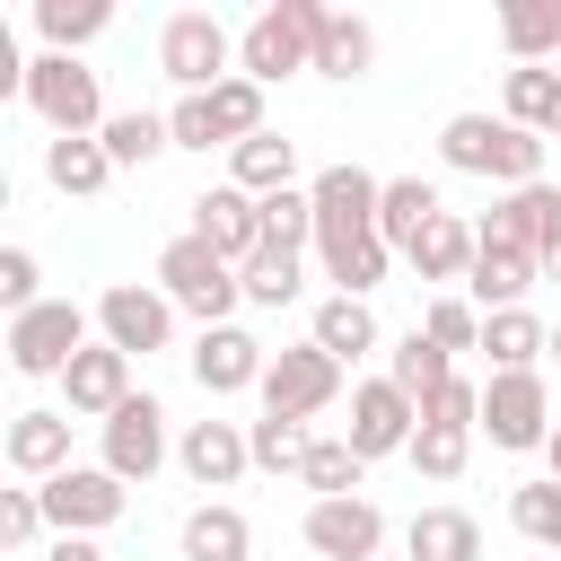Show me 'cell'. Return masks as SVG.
I'll return each instance as SVG.
<instances>
[{
    "instance_id": "cell-25",
    "label": "cell",
    "mask_w": 561,
    "mask_h": 561,
    "mask_svg": "<svg viewBox=\"0 0 561 561\" xmlns=\"http://www.w3.org/2000/svg\"><path fill=\"white\" fill-rule=\"evenodd\" d=\"M316 70L324 79H368L377 70V26L368 18H351V9H324V35H316Z\"/></svg>"
},
{
    "instance_id": "cell-18",
    "label": "cell",
    "mask_w": 561,
    "mask_h": 561,
    "mask_svg": "<svg viewBox=\"0 0 561 561\" xmlns=\"http://www.w3.org/2000/svg\"><path fill=\"white\" fill-rule=\"evenodd\" d=\"M175 465H184V482H193V491H228V482L254 465V447H245V421H184V438H175Z\"/></svg>"
},
{
    "instance_id": "cell-26",
    "label": "cell",
    "mask_w": 561,
    "mask_h": 561,
    "mask_svg": "<svg viewBox=\"0 0 561 561\" xmlns=\"http://www.w3.org/2000/svg\"><path fill=\"white\" fill-rule=\"evenodd\" d=\"M438 210H447V202H438V184H430V175H386V193H377V237L403 254Z\"/></svg>"
},
{
    "instance_id": "cell-36",
    "label": "cell",
    "mask_w": 561,
    "mask_h": 561,
    "mask_svg": "<svg viewBox=\"0 0 561 561\" xmlns=\"http://www.w3.org/2000/svg\"><path fill=\"white\" fill-rule=\"evenodd\" d=\"M508 526L561 561V482H552V473H543V482H517V491H508Z\"/></svg>"
},
{
    "instance_id": "cell-21",
    "label": "cell",
    "mask_w": 561,
    "mask_h": 561,
    "mask_svg": "<svg viewBox=\"0 0 561 561\" xmlns=\"http://www.w3.org/2000/svg\"><path fill=\"white\" fill-rule=\"evenodd\" d=\"M535 280H543V263H535V254H517V245H473L465 289H473V307H482V316L526 307V289H535Z\"/></svg>"
},
{
    "instance_id": "cell-38",
    "label": "cell",
    "mask_w": 561,
    "mask_h": 561,
    "mask_svg": "<svg viewBox=\"0 0 561 561\" xmlns=\"http://www.w3.org/2000/svg\"><path fill=\"white\" fill-rule=\"evenodd\" d=\"M245 447H254V465L263 473H298L307 465V421H280V412H263V421H245Z\"/></svg>"
},
{
    "instance_id": "cell-20",
    "label": "cell",
    "mask_w": 561,
    "mask_h": 561,
    "mask_svg": "<svg viewBox=\"0 0 561 561\" xmlns=\"http://www.w3.org/2000/svg\"><path fill=\"white\" fill-rule=\"evenodd\" d=\"M473 245H482V237H473L456 210H438V219L403 245V263H412V280H430V289L447 298V280H465V272H473Z\"/></svg>"
},
{
    "instance_id": "cell-32",
    "label": "cell",
    "mask_w": 561,
    "mask_h": 561,
    "mask_svg": "<svg viewBox=\"0 0 561 561\" xmlns=\"http://www.w3.org/2000/svg\"><path fill=\"white\" fill-rule=\"evenodd\" d=\"M500 44H508V61L561 53V0H508L500 9Z\"/></svg>"
},
{
    "instance_id": "cell-1",
    "label": "cell",
    "mask_w": 561,
    "mask_h": 561,
    "mask_svg": "<svg viewBox=\"0 0 561 561\" xmlns=\"http://www.w3.org/2000/svg\"><path fill=\"white\" fill-rule=\"evenodd\" d=\"M438 167L482 175L500 193H526V184H543V131H517L508 114H447L438 123Z\"/></svg>"
},
{
    "instance_id": "cell-47",
    "label": "cell",
    "mask_w": 561,
    "mask_h": 561,
    "mask_svg": "<svg viewBox=\"0 0 561 561\" xmlns=\"http://www.w3.org/2000/svg\"><path fill=\"white\" fill-rule=\"evenodd\" d=\"M535 263L543 280H561V184H535Z\"/></svg>"
},
{
    "instance_id": "cell-44",
    "label": "cell",
    "mask_w": 561,
    "mask_h": 561,
    "mask_svg": "<svg viewBox=\"0 0 561 561\" xmlns=\"http://www.w3.org/2000/svg\"><path fill=\"white\" fill-rule=\"evenodd\" d=\"M0 307H9V316L44 307V272H35V254H26V245H0Z\"/></svg>"
},
{
    "instance_id": "cell-5",
    "label": "cell",
    "mask_w": 561,
    "mask_h": 561,
    "mask_svg": "<svg viewBox=\"0 0 561 561\" xmlns=\"http://www.w3.org/2000/svg\"><path fill=\"white\" fill-rule=\"evenodd\" d=\"M158 70L175 79V96H210L219 79H237V35L219 26V9H175L158 26Z\"/></svg>"
},
{
    "instance_id": "cell-10",
    "label": "cell",
    "mask_w": 561,
    "mask_h": 561,
    "mask_svg": "<svg viewBox=\"0 0 561 561\" xmlns=\"http://www.w3.org/2000/svg\"><path fill=\"white\" fill-rule=\"evenodd\" d=\"M35 491H44L53 535H105V526H123V508H131V482H114L105 465H70V473H53V482H35Z\"/></svg>"
},
{
    "instance_id": "cell-15",
    "label": "cell",
    "mask_w": 561,
    "mask_h": 561,
    "mask_svg": "<svg viewBox=\"0 0 561 561\" xmlns=\"http://www.w3.org/2000/svg\"><path fill=\"white\" fill-rule=\"evenodd\" d=\"M263 368H272V351H263L245 324L193 333V386H202V394H263Z\"/></svg>"
},
{
    "instance_id": "cell-3",
    "label": "cell",
    "mask_w": 561,
    "mask_h": 561,
    "mask_svg": "<svg viewBox=\"0 0 561 561\" xmlns=\"http://www.w3.org/2000/svg\"><path fill=\"white\" fill-rule=\"evenodd\" d=\"M158 289H167V298H175V316H193L202 333H210V324H237V307H245L237 263H228V254H210L193 228L158 245Z\"/></svg>"
},
{
    "instance_id": "cell-35",
    "label": "cell",
    "mask_w": 561,
    "mask_h": 561,
    "mask_svg": "<svg viewBox=\"0 0 561 561\" xmlns=\"http://www.w3.org/2000/svg\"><path fill=\"white\" fill-rule=\"evenodd\" d=\"M359 473H368V456H359L351 438H316V447H307V465H298V482H307L316 500H351V491H359Z\"/></svg>"
},
{
    "instance_id": "cell-31",
    "label": "cell",
    "mask_w": 561,
    "mask_h": 561,
    "mask_svg": "<svg viewBox=\"0 0 561 561\" xmlns=\"http://www.w3.org/2000/svg\"><path fill=\"white\" fill-rule=\"evenodd\" d=\"M386 377H394V386L421 403L430 386H447V377H456V359H447V351H438V342L412 324V333H394V342H386Z\"/></svg>"
},
{
    "instance_id": "cell-12",
    "label": "cell",
    "mask_w": 561,
    "mask_h": 561,
    "mask_svg": "<svg viewBox=\"0 0 561 561\" xmlns=\"http://www.w3.org/2000/svg\"><path fill=\"white\" fill-rule=\"evenodd\" d=\"M307 552L316 561H386V508L368 500V491H351V500H307Z\"/></svg>"
},
{
    "instance_id": "cell-9",
    "label": "cell",
    "mask_w": 561,
    "mask_h": 561,
    "mask_svg": "<svg viewBox=\"0 0 561 561\" xmlns=\"http://www.w3.org/2000/svg\"><path fill=\"white\" fill-rule=\"evenodd\" d=\"M482 430H491V447H508V456L543 447V438H552V394H543V368H500V377L482 386Z\"/></svg>"
},
{
    "instance_id": "cell-41",
    "label": "cell",
    "mask_w": 561,
    "mask_h": 561,
    "mask_svg": "<svg viewBox=\"0 0 561 561\" xmlns=\"http://www.w3.org/2000/svg\"><path fill=\"white\" fill-rule=\"evenodd\" d=\"M421 333H430L447 359H456V351H482V307H473V298H430V307H421Z\"/></svg>"
},
{
    "instance_id": "cell-7",
    "label": "cell",
    "mask_w": 561,
    "mask_h": 561,
    "mask_svg": "<svg viewBox=\"0 0 561 561\" xmlns=\"http://www.w3.org/2000/svg\"><path fill=\"white\" fill-rule=\"evenodd\" d=\"M96 342H114L123 359H149L175 342V298L149 280H105L96 289Z\"/></svg>"
},
{
    "instance_id": "cell-11",
    "label": "cell",
    "mask_w": 561,
    "mask_h": 561,
    "mask_svg": "<svg viewBox=\"0 0 561 561\" xmlns=\"http://www.w3.org/2000/svg\"><path fill=\"white\" fill-rule=\"evenodd\" d=\"M412 430H421V403L394 386V377H359L351 386V421H342V438L377 465V456H412Z\"/></svg>"
},
{
    "instance_id": "cell-16",
    "label": "cell",
    "mask_w": 561,
    "mask_h": 561,
    "mask_svg": "<svg viewBox=\"0 0 561 561\" xmlns=\"http://www.w3.org/2000/svg\"><path fill=\"white\" fill-rule=\"evenodd\" d=\"M123 403H131V359H123L114 342H88V351H79V359L61 368V412H70V421H96V430H105V421H114Z\"/></svg>"
},
{
    "instance_id": "cell-42",
    "label": "cell",
    "mask_w": 561,
    "mask_h": 561,
    "mask_svg": "<svg viewBox=\"0 0 561 561\" xmlns=\"http://www.w3.org/2000/svg\"><path fill=\"white\" fill-rule=\"evenodd\" d=\"M473 465V430H412V473H430V482H456Z\"/></svg>"
},
{
    "instance_id": "cell-2",
    "label": "cell",
    "mask_w": 561,
    "mask_h": 561,
    "mask_svg": "<svg viewBox=\"0 0 561 561\" xmlns=\"http://www.w3.org/2000/svg\"><path fill=\"white\" fill-rule=\"evenodd\" d=\"M316 35H324V0H263L237 35V79L280 88V79L316 70Z\"/></svg>"
},
{
    "instance_id": "cell-39",
    "label": "cell",
    "mask_w": 561,
    "mask_h": 561,
    "mask_svg": "<svg viewBox=\"0 0 561 561\" xmlns=\"http://www.w3.org/2000/svg\"><path fill=\"white\" fill-rule=\"evenodd\" d=\"M210 114H219V140H228V149H237V140H254V131H272V123H263V88H254V79H219V88H210Z\"/></svg>"
},
{
    "instance_id": "cell-22",
    "label": "cell",
    "mask_w": 561,
    "mask_h": 561,
    "mask_svg": "<svg viewBox=\"0 0 561 561\" xmlns=\"http://www.w3.org/2000/svg\"><path fill=\"white\" fill-rule=\"evenodd\" d=\"M228 184H237V193H254V202L289 193V184H298V140H280V131L237 140V149H228Z\"/></svg>"
},
{
    "instance_id": "cell-33",
    "label": "cell",
    "mask_w": 561,
    "mask_h": 561,
    "mask_svg": "<svg viewBox=\"0 0 561 561\" xmlns=\"http://www.w3.org/2000/svg\"><path fill=\"white\" fill-rule=\"evenodd\" d=\"M96 140H105V158H114V175H123V167H149L158 149H175V131H167V114H149V105H131V114H114V123H105Z\"/></svg>"
},
{
    "instance_id": "cell-23",
    "label": "cell",
    "mask_w": 561,
    "mask_h": 561,
    "mask_svg": "<svg viewBox=\"0 0 561 561\" xmlns=\"http://www.w3.org/2000/svg\"><path fill=\"white\" fill-rule=\"evenodd\" d=\"M403 561H482V526H473V508H421L412 526H403Z\"/></svg>"
},
{
    "instance_id": "cell-28",
    "label": "cell",
    "mask_w": 561,
    "mask_h": 561,
    "mask_svg": "<svg viewBox=\"0 0 561 561\" xmlns=\"http://www.w3.org/2000/svg\"><path fill=\"white\" fill-rule=\"evenodd\" d=\"M482 351H491V377L500 368H535V359H552V324L526 316V307H500V316H482Z\"/></svg>"
},
{
    "instance_id": "cell-48",
    "label": "cell",
    "mask_w": 561,
    "mask_h": 561,
    "mask_svg": "<svg viewBox=\"0 0 561 561\" xmlns=\"http://www.w3.org/2000/svg\"><path fill=\"white\" fill-rule=\"evenodd\" d=\"M44 561H105V552H96V535H53Z\"/></svg>"
},
{
    "instance_id": "cell-37",
    "label": "cell",
    "mask_w": 561,
    "mask_h": 561,
    "mask_svg": "<svg viewBox=\"0 0 561 561\" xmlns=\"http://www.w3.org/2000/svg\"><path fill=\"white\" fill-rule=\"evenodd\" d=\"M237 280H245V307H289V298L307 289V263H298L289 245H263V254H254Z\"/></svg>"
},
{
    "instance_id": "cell-24",
    "label": "cell",
    "mask_w": 561,
    "mask_h": 561,
    "mask_svg": "<svg viewBox=\"0 0 561 561\" xmlns=\"http://www.w3.org/2000/svg\"><path fill=\"white\" fill-rule=\"evenodd\" d=\"M175 552H184V561H245V552H254V526H245V508H228V500H202V508H184V535H175Z\"/></svg>"
},
{
    "instance_id": "cell-19",
    "label": "cell",
    "mask_w": 561,
    "mask_h": 561,
    "mask_svg": "<svg viewBox=\"0 0 561 561\" xmlns=\"http://www.w3.org/2000/svg\"><path fill=\"white\" fill-rule=\"evenodd\" d=\"M0 456H9V473H26V482L70 473V412H9Z\"/></svg>"
},
{
    "instance_id": "cell-14",
    "label": "cell",
    "mask_w": 561,
    "mask_h": 561,
    "mask_svg": "<svg viewBox=\"0 0 561 561\" xmlns=\"http://www.w3.org/2000/svg\"><path fill=\"white\" fill-rule=\"evenodd\" d=\"M96 438H105V456H96V465H105L114 482H149V473L175 456V438H167V403H158V394H131Z\"/></svg>"
},
{
    "instance_id": "cell-17",
    "label": "cell",
    "mask_w": 561,
    "mask_h": 561,
    "mask_svg": "<svg viewBox=\"0 0 561 561\" xmlns=\"http://www.w3.org/2000/svg\"><path fill=\"white\" fill-rule=\"evenodd\" d=\"M193 237L245 272V263L263 254V202L237 193V184H210V193H193Z\"/></svg>"
},
{
    "instance_id": "cell-27",
    "label": "cell",
    "mask_w": 561,
    "mask_h": 561,
    "mask_svg": "<svg viewBox=\"0 0 561 561\" xmlns=\"http://www.w3.org/2000/svg\"><path fill=\"white\" fill-rule=\"evenodd\" d=\"M44 184H53L61 202H88V193H105V184H114V158H105V140H44Z\"/></svg>"
},
{
    "instance_id": "cell-6",
    "label": "cell",
    "mask_w": 561,
    "mask_h": 561,
    "mask_svg": "<svg viewBox=\"0 0 561 561\" xmlns=\"http://www.w3.org/2000/svg\"><path fill=\"white\" fill-rule=\"evenodd\" d=\"M88 324H96V307H79V298H44V307L9 316V368L18 377H61L88 351Z\"/></svg>"
},
{
    "instance_id": "cell-46",
    "label": "cell",
    "mask_w": 561,
    "mask_h": 561,
    "mask_svg": "<svg viewBox=\"0 0 561 561\" xmlns=\"http://www.w3.org/2000/svg\"><path fill=\"white\" fill-rule=\"evenodd\" d=\"M167 131H175V149H228L210 96H175V105H167Z\"/></svg>"
},
{
    "instance_id": "cell-45",
    "label": "cell",
    "mask_w": 561,
    "mask_h": 561,
    "mask_svg": "<svg viewBox=\"0 0 561 561\" xmlns=\"http://www.w3.org/2000/svg\"><path fill=\"white\" fill-rule=\"evenodd\" d=\"M44 526H53V517H44V491H0V543H9V552H35Z\"/></svg>"
},
{
    "instance_id": "cell-51",
    "label": "cell",
    "mask_w": 561,
    "mask_h": 561,
    "mask_svg": "<svg viewBox=\"0 0 561 561\" xmlns=\"http://www.w3.org/2000/svg\"><path fill=\"white\" fill-rule=\"evenodd\" d=\"M552 359H561V333H552Z\"/></svg>"
},
{
    "instance_id": "cell-43",
    "label": "cell",
    "mask_w": 561,
    "mask_h": 561,
    "mask_svg": "<svg viewBox=\"0 0 561 561\" xmlns=\"http://www.w3.org/2000/svg\"><path fill=\"white\" fill-rule=\"evenodd\" d=\"M421 421H430V430H482V386L456 368L447 386H430V394H421Z\"/></svg>"
},
{
    "instance_id": "cell-29",
    "label": "cell",
    "mask_w": 561,
    "mask_h": 561,
    "mask_svg": "<svg viewBox=\"0 0 561 561\" xmlns=\"http://www.w3.org/2000/svg\"><path fill=\"white\" fill-rule=\"evenodd\" d=\"M307 342H316V351H333V359L351 368V359H368V351H377L386 333H377L368 298H324V307H316V333H307Z\"/></svg>"
},
{
    "instance_id": "cell-40",
    "label": "cell",
    "mask_w": 561,
    "mask_h": 561,
    "mask_svg": "<svg viewBox=\"0 0 561 561\" xmlns=\"http://www.w3.org/2000/svg\"><path fill=\"white\" fill-rule=\"evenodd\" d=\"M263 245H289V254L316 245V193H307V184H289V193L263 202Z\"/></svg>"
},
{
    "instance_id": "cell-50",
    "label": "cell",
    "mask_w": 561,
    "mask_h": 561,
    "mask_svg": "<svg viewBox=\"0 0 561 561\" xmlns=\"http://www.w3.org/2000/svg\"><path fill=\"white\" fill-rule=\"evenodd\" d=\"M543 140H561V96H552V114H543Z\"/></svg>"
},
{
    "instance_id": "cell-8",
    "label": "cell",
    "mask_w": 561,
    "mask_h": 561,
    "mask_svg": "<svg viewBox=\"0 0 561 561\" xmlns=\"http://www.w3.org/2000/svg\"><path fill=\"white\" fill-rule=\"evenodd\" d=\"M342 359L333 351H316V342H289V351H272V368H263V412H280V421H316L324 403H342Z\"/></svg>"
},
{
    "instance_id": "cell-13",
    "label": "cell",
    "mask_w": 561,
    "mask_h": 561,
    "mask_svg": "<svg viewBox=\"0 0 561 561\" xmlns=\"http://www.w3.org/2000/svg\"><path fill=\"white\" fill-rule=\"evenodd\" d=\"M316 245H342V237H368L377 228V193H386V175H368L359 158H333V167H316Z\"/></svg>"
},
{
    "instance_id": "cell-30",
    "label": "cell",
    "mask_w": 561,
    "mask_h": 561,
    "mask_svg": "<svg viewBox=\"0 0 561 561\" xmlns=\"http://www.w3.org/2000/svg\"><path fill=\"white\" fill-rule=\"evenodd\" d=\"M105 26H114L105 0H35V35H44V53H79V44H96Z\"/></svg>"
},
{
    "instance_id": "cell-49",
    "label": "cell",
    "mask_w": 561,
    "mask_h": 561,
    "mask_svg": "<svg viewBox=\"0 0 561 561\" xmlns=\"http://www.w3.org/2000/svg\"><path fill=\"white\" fill-rule=\"evenodd\" d=\"M543 465H552V482H561V421H552V438H543Z\"/></svg>"
},
{
    "instance_id": "cell-34",
    "label": "cell",
    "mask_w": 561,
    "mask_h": 561,
    "mask_svg": "<svg viewBox=\"0 0 561 561\" xmlns=\"http://www.w3.org/2000/svg\"><path fill=\"white\" fill-rule=\"evenodd\" d=\"M552 96H561V70H543V61H517V70L500 79V114H508L517 131H543Z\"/></svg>"
},
{
    "instance_id": "cell-4",
    "label": "cell",
    "mask_w": 561,
    "mask_h": 561,
    "mask_svg": "<svg viewBox=\"0 0 561 561\" xmlns=\"http://www.w3.org/2000/svg\"><path fill=\"white\" fill-rule=\"evenodd\" d=\"M26 114L53 131V140H96L114 114H105V88L79 53H35L26 61Z\"/></svg>"
}]
</instances>
